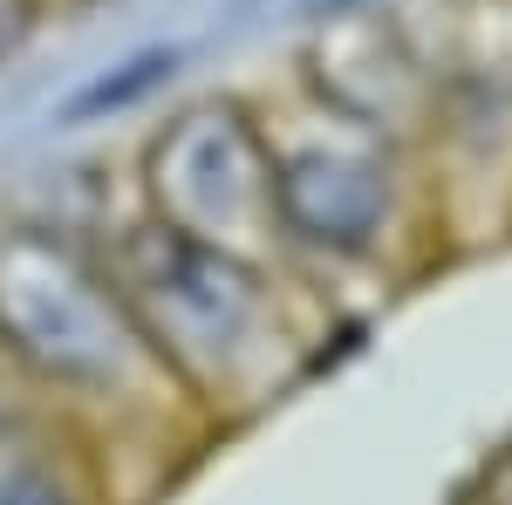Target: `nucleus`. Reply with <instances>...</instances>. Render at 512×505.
<instances>
[{
	"label": "nucleus",
	"mask_w": 512,
	"mask_h": 505,
	"mask_svg": "<svg viewBox=\"0 0 512 505\" xmlns=\"http://www.w3.org/2000/svg\"><path fill=\"white\" fill-rule=\"evenodd\" d=\"M0 505H89V492L69 478L55 451L0 437Z\"/></svg>",
	"instance_id": "423d86ee"
},
{
	"label": "nucleus",
	"mask_w": 512,
	"mask_h": 505,
	"mask_svg": "<svg viewBox=\"0 0 512 505\" xmlns=\"http://www.w3.org/2000/svg\"><path fill=\"white\" fill-rule=\"evenodd\" d=\"M396 178L383 137L335 123L328 137L274 144V226L280 239L328 253V260H362L390 226Z\"/></svg>",
	"instance_id": "20e7f679"
},
{
	"label": "nucleus",
	"mask_w": 512,
	"mask_h": 505,
	"mask_svg": "<svg viewBox=\"0 0 512 505\" xmlns=\"http://www.w3.org/2000/svg\"><path fill=\"white\" fill-rule=\"evenodd\" d=\"M103 273L137 342L185 383H219L267 328V273L246 253L192 239L164 219H137L110 239Z\"/></svg>",
	"instance_id": "f257e3e1"
},
{
	"label": "nucleus",
	"mask_w": 512,
	"mask_h": 505,
	"mask_svg": "<svg viewBox=\"0 0 512 505\" xmlns=\"http://www.w3.org/2000/svg\"><path fill=\"white\" fill-rule=\"evenodd\" d=\"M35 0H0V62H14L21 55V41L35 35Z\"/></svg>",
	"instance_id": "0eeeda50"
},
{
	"label": "nucleus",
	"mask_w": 512,
	"mask_h": 505,
	"mask_svg": "<svg viewBox=\"0 0 512 505\" xmlns=\"http://www.w3.org/2000/svg\"><path fill=\"white\" fill-rule=\"evenodd\" d=\"M308 76H315L328 117L349 130H369V137H396L431 110L424 62L410 55V41L383 14H349L335 28H321L308 48Z\"/></svg>",
	"instance_id": "39448f33"
},
{
	"label": "nucleus",
	"mask_w": 512,
	"mask_h": 505,
	"mask_svg": "<svg viewBox=\"0 0 512 505\" xmlns=\"http://www.w3.org/2000/svg\"><path fill=\"white\" fill-rule=\"evenodd\" d=\"M144 192L151 219L192 239H212L226 253H260V239H280L274 226V137L260 117L212 96L164 123L144 151Z\"/></svg>",
	"instance_id": "7ed1b4c3"
},
{
	"label": "nucleus",
	"mask_w": 512,
	"mask_h": 505,
	"mask_svg": "<svg viewBox=\"0 0 512 505\" xmlns=\"http://www.w3.org/2000/svg\"><path fill=\"white\" fill-rule=\"evenodd\" d=\"M0 349L69 396H110L151 355L103 273V253H82L48 226H0Z\"/></svg>",
	"instance_id": "f03ea898"
}]
</instances>
